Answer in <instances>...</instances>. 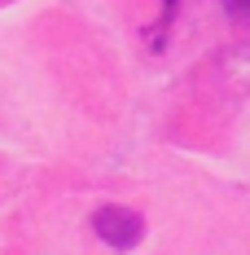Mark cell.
Wrapping results in <instances>:
<instances>
[{
	"instance_id": "obj_2",
	"label": "cell",
	"mask_w": 250,
	"mask_h": 255,
	"mask_svg": "<svg viewBox=\"0 0 250 255\" xmlns=\"http://www.w3.org/2000/svg\"><path fill=\"white\" fill-rule=\"evenodd\" d=\"M175 9H180V0H158V22H154V31H150V49H154V53L163 49V35L171 31Z\"/></svg>"
},
{
	"instance_id": "obj_3",
	"label": "cell",
	"mask_w": 250,
	"mask_h": 255,
	"mask_svg": "<svg viewBox=\"0 0 250 255\" xmlns=\"http://www.w3.org/2000/svg\"><path fill=\"white\" fill-rule=\"evenodd\" d=\"M224 4H228V13H233V18L250 22V0H224Z\"/></svg>"
},
{
	"instance_id": "obj_1",
	"label": "cell",
	"mask_w": 250,
	"mask_h": 255,
	"mask_svg": "<svg viewBox=\"0 0 250 255\" xmlns=\"http://www.w3.org/2000/svg\"><path fill=\"white\" fill-rule=\"evenodd\" d=\"M92 229L105 247H114V251H132L141 238H145V216L141 211H132V207H101L92 211Z\"/></svg>"
}]
</instances>
